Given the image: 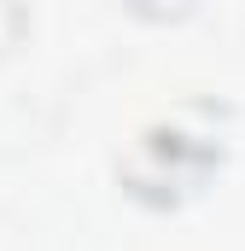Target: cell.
<instances>
[{"label": "cell", "instance_id": "1", "mask_svg": "<svg viewBox=\"0 0 245 251\" xmlns=\"http://www.w3.org/2000/svg\"><path fill=\"white\" fill-rule=\"evenodd\" d=\"M210 164H216V140L210 134H187L175 123H158L140 134V146L128 158V181H134L140 199H175V193L198 187Z\"/></svg>", "mask_w": 245, "mask_h": 251}]
</instances>
